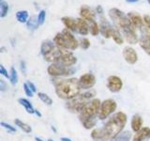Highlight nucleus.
<instances>
[{
  "label": "nucleus",
  "mask_w": 150,
  "mask_h": 141,
  "mask_svg": "<svg viewBox=\"0 0 150 141\" xmlns=\"http://www.w3.org/2000/svg\"><path fill=\"white\" fill-rule=\"evenodd\" d=\"M141 30H142V36L150 39V26H146L144 24L143 26L141 27Z\"/></svg>",
  "instance_id": "4c0bfd02"
},
{
  "label": "nucleus",
  "mask_w": 150,
  "mask_h": 141,
  "mask_svg": "<svg viewBox=\"0 0 150 141\" xmlns=\"http://www.w3.org/2000/svg\"><path fill=\"white\" fill-rule=\"evenodd\" d=\"M143 19H144V25L150 26V16L149 15H144Z\"/></svg>",
  "instance_id": "a18cd8bd"
},
{
  "label": "nucleus",
  "mask_w": 150,
  "mask_h": 141,
  "mask_svg": "<svg viewBox=\"0 0 150 141\" xmlns=\"http://www.w3.org/2000/svg\"><path fill=\"white\" fill-rule=\"evenodd\" d=\"M123 58L127 63H129L130 65H134L138 61V54L132 47L126 46L123 49Z\"/></svg>",
  "instance_id": "f8f14e48"
},
{
  "label": "nucleus",
  "mask_w": 150,
  "mask_h": 141,
  "mask_svg": "<svg viewBox=\"0 0 150 141\" xmlns=\"http://www.w3.org/2000/svg\"><path fill=\"white\" fill-rule=\"evenodd\" d=\"M40 26V23H39V19H38L37 16H31L29 19H28V21L26 23V26L29 30H35L37 29L38 27Z\"/></svg>",
  "instance_id": "c85d7f7f"
},
{
  "label": "nucleus",
  "mask_w": 150,
  "mask_h": 141,
  "mask_svg": "<svg viewBox=\"0 0 150 141\" xmlns=\"http://www.w3.org/2000/svg\"><path fill=\"white\" fill-rule=\"evenodd\" d=\"M139 44L141 46V48H142L148 56H150V39L142 36L141 39L139 40Z\"/></svg>",
  "instance_id": "a878e982"
},
{
  "label": "nucleus",
  "mask_w": 150,
  "mask_h": 141,
  "mask_svg": "<svg viewBox=\"0 0 150 141\" xmlns=\"http://www.w3.org/2000/svg\"><path fill=\"white\" fill-rule=\"evenodd\" d=\"M123 81L117 75H110L106 80V87L112 93H118L123 88Z\"/></svg>",
  "instance_id": "1a4fd4ad"
},
{
  "label": "nucleus",
  "mask_w": 150,
  "mask_h": 141,
  "mask_svg": "<svg viewBox=\"0 0 150 141\" xmlns=\"http://www.w3.org/2000/svg\"><path fill=\"white\" fill-rule=\"evenodd\" d=\"M77 22V32L83 36H86L89 33V26L87 22L83 18H79L76 20Z\"/></svg>",
  "instance_id": "6ab92c4d"
},
{
  "label": "nucleus",
  "mask_w": 150,
  "mask_h": 141,
  "mask_svg": "<svg viewBox=\"0 0 150 141\" xmlns=\"http://www.w3.org/2000/svg\"><path fill=\"white\" fill-rule=\"evenodd\" d=\"M100 105H101V101L98 98H95L93 100L89 101L86 105V106L83 107V109L81 111V113L78 115L79 120L86 119V118H98Z\"/></svg>",
  "instance_id": "0eeeda50"
},
{
  "label": "nucleus",
  "mask_w": 150,
  "mask_h": 141,
  "mask_svg": "<svg viewBox=\"0 0 150 141\" xmlns=\"http://www.w3.org/2000/svg\"><path fill=\"white\" fill-rule=\"evenodd\" d=\"M38 97H39L40 100L43 103H45L46 105L51 106L53 105V99H52L48 94H46L44 92H38Z\"/></svg>",
  "instance_id": "c756f323"
},
{
  "label": "nucleus",
  "mask_w": 150,
  "mask_h": 141,
  "mask_svg": "<svg viewBox=\"0 0 150 141\" xmlns=\"http://www.w3.org/2000/svg\"><path fill=\"white\" fill-rule=\"evenodd\" d=\"M115 29L116 28L112 27V26L107 20H105V19H101V23L100 25V33L103 37L106 38V39L112 38Z\"/></svg>",
  "instance_id": "ddd939ff"
},
{
  "label": "nucleus",
  "mask_w": 150,
  "mask_h": 141,
  "mask_svg": "<svg viewBox=\"0 0 150 141\" xmlns=\"http://www.w3.org/2000/svg\"><path fill=\"white\" fill-rule=\"evenodd\" d=\"M35 140L36 141H45V140H43V139L40 138V137H38V136H36V137H35Z\"/></svg>",
  "instance_id": "603ef678"
},
{
  "label": "nucleus",
  "mask_w": 150,
  "mask_h": 141,
  "mask_svg": "<svg viewBox=\"0 0 150 141\" xmlns=\"http://www.w3.org/2000/svg\"><path fill=\"white\" fill-rule=\"evenodd\" d=\"M7 88H8V85L7 83L4 81V80H0V91L1 92H5L7 90Z\"/></svg>",
  "instance_id": "37998d69"
},
{
  "label": "nucleus",
  "mask_w": 150,
  "mask_h": 141,
  "mask_svg": "<svg viewBox=\"0 0 150 141\" xmlns=\"http://www.w3.org/2000/svg\"><path fill=\"white\" fill-rule=\"evenodd\" d=\"M80 95H81L86 101L89 102V101H91V100H93V99L96 98L97 91L94 88H91V89H87V90H83Z\"/></svg>",
  "instance_id": "bb28decb"
},
{
  "label": "nucleus",
  "mask_w": 150,
  "mask_h": 141,
  "mask_svg": "<svg viewBox=\"0 0 150 141\" xmlns=\"http://www.w3.org/2000/svg\"><path fill=\"white\" fill-rule=\"evenodd\" d=\"M54 47H55V44L54 41H48V40L43 41L41 42V45H40V54L43 56H45L46 55H48Z\"/></svg>",
  "instance_id": "412c9836"
},
{
  "label": "nucleus",
  "mask_w": 150,
  "mask_h": 141,
  "mask_svg": "<svg viewBox=\"0 0 150 141\" xmlns=\"http://www.w3.org/2000/svg\"><path fill=\"white\" fill-rule=\"evenodd\" d=\"M132 137H133L132 132L126 130V131L122 132L121 134H119L114 140H112V141H131Z\"/></svg>",
  "instance_id": "393cba45"
},
{
  "label": "nucleus",
  "mask_w": 150,
  "mask_h": 141,
  "mask_svg": "<svg viewBox=\"0 0 150 141\" xmlns=\"http://www.w3.org/2000/svg\"><path fill=\"white\" fill-rule=\"evenodd\" d=\"M18 103H20L22 106L25 107V111L28 113V114H35V108L32 105V103L27 100V99L25 98H20L18 99Z\"/></svg>",
  "instance_id": "5701e85b"
},
{
  "label": "nucleus",
  "mask_w": 150,
  "mask_h": 141,
  "mask_svg": "<svg viewBox=\"0 0 150 141\" xmlns=\"http://www.w3.org/2000/svg\"><path fill=\"white\" fill-rule=\"evenodd\" d=\"M55 63L61 64L66 67H73L77 63V58L73 55V53L69 50H65L64 54L60 56Z\"/></svg>",
  "instance_id": "9b49d317"
},
{
  "label": "nucleus",
  "mask_w": 150,
  "mask_h": 141,
  "mask_svg": "<svg viewBox=\"0 0 150 141\" xmlns=\"http://www.w3.org/2000/svg\"><path fill=\"white\" fill-rule=\"evenodd\" d=\"M128 3H135V2H138L139 0H126Z\"/></svg>",
  "instance_id": "3c124183"
},
{
  "label": "nucleus",
  "mask_w": 150,
  "mask_h": 141,
  "mask_svg": "<svg viewBox=\"0 0 150 141\" xmlns=\"http://www.w3.org/2000/svg\"><path fill=\"white\" fill-rule=\"evenodd\" d=\"M79 120L86 130H93L97 125L98 118H86V119H81Z\"/></svg>",
  "instance_id": "aec40b11"
},
{
  "label": "nucleus",
  "mask_w": 150,
  "mask_h": 141,
  "mask_svg": "<svg viewBox=\"0 0 150 141\" xmlns=\"http://www.w3.org/2000/svg\"><path fill=\"white\" fill-rule=\"evenodd\" d=\"M35 115H36L38 118H41V117H42V114L40 113V110H38V109L35 110Z\"/></svg>",
  "instance_id": "de8ad7c7"
},
{
  "label": "nucleus",
  "mask_w": 150,
  "mask_h": 141,
  "mask_svg": "<svg viewBox=\"0 0 150 141\" xmlns=\"http://www.w3.org/2000/svg\"><path fill=\"white\" fill-rule=\"evenodd\" d=\"M20 69H21V72L25 75L26 74V63L25 60L20 61Z\"/></svg>",
  "instance_id": "79ce46f5"
},
{
  "label": "nucleus",
  "mask_w": 150,
  "mask_h": 141,
  "mask_svg": "<svg viewBox=\"0 0 150 141\" xmlns=\"http://www.w3.org/2000/svg\"><path fill=\"white\" fill-rule=\"evenodd\" d=\"M0 73H1V75H3L4 77H6L8 79H9V77H11L9 76V73L6 70V68H5L3 65H0Z\"/></svg>",
  "instance_id": "a19ab883"
},
{
  "label": "nucleus",
  "mask_w": 150,
  "mask_h": 141,
  "mask_svg": "<svg viewBox=\"0 0 150 141\" xmlns=\"http://www.w3.org/2000/svg\"><path fill=\"white\" fill-rule=\"evenodd\" d=\"M87 103L88 102L84 100V99L81 95H78L77 97L71 99V100L66 101L65 106L69 111L79 115L80 113H81V111L83 109V107L86 106V105Z\"/></svg>",
  "instance_id": "6e6552de"
},
{
  "label": "nucleus",
  "mask_w": 150,
  "mask_h": 141,
  "mask_svg": "<svg viewBox=\"0 0 150 141\" xmlns=\"http://www.w3.org/2000/svg\"><path fill=\"white\" fill-rule=\"evenodd\" d=\"M0 125H1L4 129H6L8 133H16V131H17L16 127L12 126L11 124H9V123H7V122H5V121H1Z\"/></svg>",
  "instance_id": "c9c22d12"
},
{
  "label": "nucleus",
  "mask_w": 150,
  "mask_h": 141,
  "mask_svg": "<svg viewBox=\"0 0 150 141\" xmlns=\"http://www.w3.org/2000/svg\"><path fill=\"white\" fill-rule=\"evenodd\" d=\"M2 1H4V0H0V2H2Z\"/></svg>",
  "instance_id": "6e6d98bb"
},
{
  "label": "nucleus",
  "mask_w": 150,
  "mask_h": 141,
  "mask_svg": "<svg viewBox=\"0 0 150 141\" xmlns=\"http://www.w3.org/2000/svg\"><path fill=\"white\" fill-rule=\"evenodd\" d=\"M97 11H98V14H102V13H103L102 7H101V6H100V5H98V6L97 7Z\"/></svg>",
  "instance_id": "49530a36"
},
{
  "label": "nucleus",
  "mask_w": 150,
  "mask_h": 141,
  "mask_svg": "<svg viewBox=\"0 0 150 141\" xmlns=\"http://www.w3.org/2000/svg\"><path fill=\"white\" fill-rule=\"evenodd\" d=\"M79 83L81 86L82 90H87L91 89L96 85V77L91 73H86L81 75L79 78Z\"/></svg>",
  "instance_id": "9d476101"
},
{
  "label": "nucleus",
  "mask_w": 150,
  "mask_h": 141,
  "mask_svg": "<svg viewBox=\"0 0 150 141\" xmlns=\"http://www.w3.org/2000/svg\"><path fill=\"white\" fill-rule=\"evenodd\" d=\"M143 125H144L143 118L141 117L139 114H135L131 117L130 128H131V131H132L133 133H137L138 131H140L144 127Z\"/></svg>",
  "instance_id": "f3484780"
},
{
  "label": "nucleus",
  "mask_w": 150,
  "mask_h": 141,
  "mask_svg": "<svg viewBox=\"0 0 150 141\" xmlns=\"http://www.w3.org/2000/svg\"><path fill=\"white\" fill-rule=\"evenodd\" d=\"M26 83L28 85V87L31 88V90L34 93H36L37 92V87L35 86V84L33 83V82H31V81H26Z\"/></svg>",
  "instance_id": "c03bdc74"
},
{
  "label": "nucleus",
  "mask_w": 150,
  "mask_h": 141,
  "mask_svg": "<svg viewBox=\"0 0 150 141\" xmlns=\"http://www.w3.org/2000/svg\"><path fill=\"white\" fill-rule=\"evenodd\" d=\"M112 40H114V41L115 42L116 44H118V45L123 44V42H124L123 36L121 35V33H120V31L118 29H115L114 35H112Z\"/></svg>",
  "instance_id": "72a5a7b5"
},
{
  "label": "nucleus",
  "mask_w": 150,
  "mask_h": 141,
  "mask_svg": "<svg viewBox=\"0 0 150 141\" xmlns=\"http://www.w3.org/2000/svg\"><path fill=\"white\" fill-rule=\"evenodd\" d=\"M91 138L94 141H102L103 140V130L101 128H94L91 131Z\"/></svg>",
  "instance_id": "cd10ccee"
},
{
  "label": "nucleus",
  "mask_w": 150,
  "mask_h": 141,
  "mask_svg": "<svg viewBox=\"0 0 150 141\" xmlns=\"http://www.w3.org/2000/svg\"><path fill=\"white\" fill-rule=\"evenodd\" d=\"M54 86L55 94L58 98L64 101H69L77 97L83 91L80 86L79 79L74 77L69 78H56L52 79Z\"/></svg>",
  "instance_id": "f257e3e1"
},
{
  "label": "nucleus",
  "mask_w": 150,
  "mask_h": 141,
  "mask_svg": "<svg viewBox=\"0 0 150 141\" xmlns=\"http://www.w3.org/2000/svg\"><path fill=\"white\" fill-rule=\"evenodd\" d=\"M8 4L5 1L0 2V17L4 18L8 14Z\"/></svg>",
  "instance_id": "f704fd0d"
},
{
  "label": "nucleus",
  "mask_w": 150,
  "mask_h": 141,
  "mask_svg": "<svg viewBox=\"0 0 150 141\" xmlns=\"http://www.w3.org/2000/svg\"><path fill=\"white\" fill-rule=\"evenodd\" d=\"M53 41L59 48L69 50V51L76 50L80 46V43L77 41V39L73 36L71 31H69L67 28H65L62 32L57 33L54 36Z\"/></svg>",
  "instance_id": "7ed1b4c3"
},
{
  "label": "nucleus",
  "mask_w": 150,
  "mask_h": 141,
  "mask_svg": "<svg viewBox=\"0 0 150 141\" xmlns=\"http://www.w3.org/2000/svg\"><path fill=\"white\" fill-rule=\"evenodd\" d=\"M122 33L125 37L126 41L129 42V44H136L137 42H139V38L135 32V28L133 26L127 27L126 29L122 30Z\"/></svg>",
  "instance_id": "4468645a"
},
{
  "label": "nucleus",
  "mask_w": 150,
  "mask_h": 141,
  "mask_svg": "<svg viewBox=\"0 0 150 141\" xmlns=\"http://www.w3.org/2000/svg\"><path fill=\"white\" fill-rule=\"evenodd\" d=\"M45 17H46V12L45 11H40V13H39V15H38V19H39V23H40V26L41 25H43V23L45 21Z\"/></svg>",
  "instance_id": "ea45409f"
},
{
  "label": "nucleus",
  "mask_w": 150,
  "mask_h": 141,
  "mask_svg": "<svg viewBox=\"0 0 150 141\" xmlns=\"http://www.w3.org/2000/svg\"><path fill=\"white\" fill-rule=\"evenodd\" d=\"M90 24V26H89V32L91 33L92 36H98V33L100 32V26L98 25V23L96 21H94Z\"/></svg>",
  "instance_id": "473e14b6"
},
{
  "label": "nucleus",
  "mask_w": 150,
  "mask_h": 141,
  "mask_svg": "<svg viewBox=\"0 0 150 141\" xmlns=\"http://www.w3.org/2000/svg\"><path fill=\"white\" fill-rule=\"evenodd\" d=\"M62 22L64 24V26H66L67 29H69V31H77V22L74 19L70 18V17H63Z\"/></svg>",
  "instance_id": "4be33fe9"
},
{
  "label": "nucleus",
  "mask_w": 150,
  "mask_h": 141,
  "mask_svg": "<svg viewBox=\"0 0 150 141\" xmlns=\"http://www.w3.org/2000/svg\"><path fill=\"white\" fill-rule=\"evenodd\" d=\"M79 43H80V46H81V48L83 50H87L89 47H90V41L86 39V38H83V39H81Z\"/></svg>",
  "instance_id": "e433bc0d"
},
{
  "label": "nucleus",
  "mask_w": 150,
  "mask_h": 141,
  "mask_svg": "<svg viewBox=\"0 0 150 141\" xmlns=\"http://www.w3.org/2000/svg\"><path fill=\"white\" fill-rule=\"evenodd\" d=\"M80 15H81V18L84 19V20L89 23L95 21V14L93 13V11L88 7H82L81 9H80Z\"/></svg>",
  "instance_id": "a211bd4d"
},
{
  "label": "nucleus",
  "mask_w": 150,
  "mask_h": 141,
  "mask_svg": "<svg viewBox=\"0 0 150 141\" xmlns=\"http://www.w3.org/2000/svg\"><path fill=\"white\" fill-rule=\"evenodd\" d=\"M60 141H72V139H70L69 137H67V136H63V137L60 138Z\"/></svg>",
  "instance_id": "09e8293b"
},
{
  "label": "nucleus",
  "mask_w": 150,
  "mask_h": 141,
  "mask_svg": "<svg viewBox=\"0 0 150 141\" xmlns=\"http://www.w3.org/2000/svg\"><path fill=\"white\" fill-rule=\"evenodd\" d=\"M109 16L112 19V21L114 22L115 26L121 31L126 29L127 27L132 26L128 18V15H126L123 11H121L118 9H111L109 11Z\"/></svg>",
  "instance_id": "39448f33"
},
{
  "label": "nucleus",
  "mask_w": 150,
  "mask_h": 141,
  "mask_svg": "<svg viewBox=\"0 0 150 141\" xmlns=\"http://www.w3.org/2000/svg\"><path fill=\"white\" fill-rule=\"evenodd\" d=\"M47 73L50 76L56 78H69L76 73L74 67H66L58 63H51L47 68Z\"/></svg>",
  "instance_id": "20e7f679"
},
{
  "label": "nucleus",
  "mask_w": 150,
  "mask_h": 141,
  "mask_svg": "<svg viewBox=\"0 0 150 141\" xmlns=\"http://www.w3.org/2000/svg\"><path fill=\"white\" fill-rule=\"evenodd\" d=\"M9 81H11V85H13V86H15V85L18 83V73H17V70L14 67H11V70H9Z\"/></svg>",
  "instance_id": "2f4dec72"
},
{
  "label": "nucleus",
  "mask_w": 150,
  "mask_h": 141,
  "mask_svg": "<svg viewBox=\"0 0 150 141\" xmlns=\"http://www.w3.org/2000/svg\"><path fill=\"white\" fill-rule=\"evenodd\" d=\"M23 91H25V94L27 97H33L34 95V92L31 90V88L28 87V85L26 82H25L23 84Z\"/></svg>",
  "instance_id": "58836bf2"
},
{
  "label": "nucleus",
  "mask_w": 150,
  "mask_h": 141,
  "mask_svg": "<svg viewBox=\"0 0 150 141\" xmlns=\"http://www.w3.org/2000/svg\"><path fill=\"white\" fill-rule=\"evenodd\" d=\"M147 3H148V4H150V0H147Z\"/></svg>",
  "instance_id": "5fc2aeb1"
},
{
  "label": "nucleus",
  "mask_w": 150,
  "mask_h": 141,
  "mask_svg": "<svg viewBox=\"0 0 150 141\" xmlns=\"http://www.w3.org/2000/svg\"><path fill=\"white\" fill-rule=\"evenodd\" d=\"M150 139V128L143 127L137 133H135L131 141H148Z\"/></svg>",
  "instance_id": "2eb2a0df"
},
{
  "label": "nucleus",
  "mask_w": 150,
  "mask_h": 141,
  "mask_svg": "<svg viewBox=\"0 0 150 141\" xmlns=\"http://www.w3.org/2000/svg\"><path fill=\"white\" fill-rule=\"evenodd\" d=\"M47 141H54V140H53V139H51V138H50V139H48Z\"/></svg>",
  "instance_id": "864d4df0"
},
{
  "label": "nucleus",
  "mask_w": 150,
  "mask_h": 141,
  "mask_svg": "<svg viewBox=\"0 0 150 141\" xmlns=\"http://www.w3.org/2000/svg\"><path fill=\"white\" fill-rule=\"evenodd\" d=\"M117 109V103L114 99H106L101 102L100 112H98V118L100 120H107L111 116L115 113Z\"/></svg>",
  "instance_id": "423d86ee"
},
{
  "label": "nucleus",
  "mask_w": 150,
  "mask_h": 141,
  "mask_svg": "<svg viewBox=\"0 0 150 141\" xmlns=\"http://www.w3.org/2000/svg\"><path fill=\"white\" fill-rule=\"evenodd\" d=\"M51 130L53 131L54 133H57V130H56V128H55V127H54V125H52V126H51Z\"/></svg>",
  "instance_id": "8fccbe9b"
},
{
  "label": "nucleus",
  "mask_w": 150,
  "mask_h": 141,
  "mask_svg": "<svg viewBox=\"0 0 150 141\" xmlns=\"http://www.w3.org/2000/svg\"><path fill=\"white\" fill-rule=\"evenodd\" d=\"M14 124H15V126H17L19 129H21L23 132H25V134H30L32 132V127L29 124L25 123V122H23V120L19 119L14 120Z\"/></svg>",
  "instance_id": "b1692460"
},
{
  "label": "nucleus",
  "mask_w": 150,
  "mask_h": 141,
  "mask_svg": "<svg viewBox=\"0 0 150 141\" xmlns=\"http://www.w3.org/2000/svg\"><path fill=\"white\" fill-rule=\"evenodd\" d=\"M16 18L20 23H27L28 21V12L26 11H19L16 12Z\"/></svg>",
  "instance_id": "7c9ffc66"
},
{
  "label": "nucleus",
  "mask_w": 150,
  "mask_h": 141,
  "mask_svg": "<svg viewBox=\"0 0 150 141\" xmlns=\"http://www.w3.org/2000/svg\"><path fill=\"white\" fill-rule=\"evenodd\" d=\"M128 18L131 24V26L134 28H141L144 25V19L137 12H133V11L129 12Z\"/></svg>",
  "instance_id": "dca6fc26"
},
{
  "label": "nucleus",
  "mask_w": 150,
  "mask_h": 141,
  "mask_svg": "<svg viewBox=\"0 0 150 141\" xmlns=\"http://www.w3.org/2000/svg\"><path fill=\"white\" fill-rule=\"evenodd\" d=\"M128 121V117L124 112L118 111L111 116L103 125V140L102 141H112L117 135L124 131L125 126Z\"/></svg>",
  "instance_id": "f03ea898"
}]
</instances>
